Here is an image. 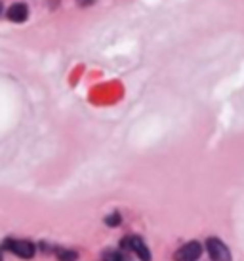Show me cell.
<instances>
[{"label": "cell", "instance_id": "6da1fadb", "mask_svg": "<svg viewBox=\"0 0 244 261\" xmlns=\"http://www.w3.org/2000/svg\"><path fill=\"white\" fill-rule=\"evenodd\" d=\"M4 246L8 250H12L15 255H19L23 259H31L35 255V244L29 240H6Z\"/></svg>", "mask_w": 244, "mask_h": 261}, {"label": "cell", "instance_id": "7a4b0ae2", "mask_svg": "<svg viewBox=\"0 0 244 261\" xmlns=\"http://www.w3.org/2000/svg\"><path fill=\"white\" fill-rule=\"evenodd\" d=\"M206 248H208V254L212 257V261H231L229 248L225 246L219 239H208Z\"/></svg>", "mask_w": 244, "mask_h": 261}, {"label": "cell", "instance_id": "3957f363", "mask_svg": "<svg viewBox=\"0 0 244 261\" xmlns=\"http://www.w3.org/2000/svg\"><path fill=\"white\" fill-rule=\"evenodd\" d=\"M120 246L124 248H130L132 252H136L137 257L141 261H149L151 259V254H149V248L145 246V242L141 239H137V237H130V239L122 240Z\"/></svg>", "mask_w": 244, "mask_h": 261}, {"label": "cell", "instance_id": "277c9868", "mask_svg": "<svg viewBox=\"0 0 244 261\" xmlns=\"http://www.w3.org/2000/svg\"><path fill=\"white\" fill-rule=\"evenodd\" d=\"M202 254V246L199 242H189L176 252V261H197Z\"/></svg>", "mask_w": 244, "mask_h": 261}, {"label": "cell", "instance_id": "5b68a950", "mask_svg": "<svg viewBox=\"0 0 244 261\" xmlns=\"http://www.w3.org/2000/svg\"><path fill=\"white\" fill-rule=\"evenodd\" d=\"M6 15L10 21L23 23V21H27V17H29V8H27V4H23V2H17V4H12V6H10Z\"/></svg>", "mask_w": 244, "mask_h": 261}, {"label": "cell", "instance_id": "8992f818", "mask_svg": "<svg viewBox=\"0 0 244 261\" xmlns=\"http://www.w3.org/2000/svg\"><path fill=\"white\" fill-rule=\"evenodd\" d=\"M103 261H126L124 259V255L120 252H115V250H109L103 254Z\"/></svg>", "mask_w": 244, "mask_h": 261}, {"label": "cell", "instance_id": "52a82bcc", "mask_svg": "<svg viewBox=\"0 0 244 261\" xmlns=\"http://www.w3.org/2000/svg\"><path fill=\"white\" fill-rule=\"evenodd\" d=\"M58 257H59V261H75L77 259V254L75 252H71V250H59L58 252Z\"/></svg>", "mask_w": 244, "mask_h": 261}, {"label": "cell", "instance_id": "ba28073f", "mask_svg": "<svg viewBox=\"0 0 244 261\" xmlns=\"http://www.w3.org/2000/svg\"><path fill=\"white\" fill-rule=\"evenodd\" d=\"M105 223L111 225V227H116V225L120 223V216H118V214H111V216L105 218Z\"/></svg>", "mask_w": 244, "mask_h": 261}]
</instances>
